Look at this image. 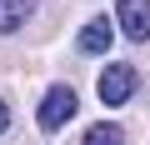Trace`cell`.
I'll use <instances>...</instances> for the list:
<instances>
[{
    "instance_id": "obj_6",
    "label": "cell",
    "mask_w": 150,
    "mask_h": 145,
    "mask_svg": "<svg viewBox=\"0 0 150 145\" xmlns=\"http://www.w3.org/2000/svg\"><path fill=\"white\" fill-rule=\"evenodd\" d=\"M80 145H125V130L120 125H90Z\"/></svg>"
},
{
    "instance_id": "obj_5",
    "label": "cell",
    "mask_w": 150,
    "mask_h": 145,
    "mask_svg": "<svg viewBox=\"0 0 150 145\" xmlns=\"http://www.w3.org/2000/svg\"><path fill=\"white\" fill-rule=\"evenodd\" d=\"M30 15H35V0H0V30H5V35L20 30Z\"/></svg>"
},
{
    "instance_id": "obj_4",
    "label": "cell",
    "mask_w": 150,
    "mask_h": 145,
    "mask_svg": "<svg viewBox=\"0 0 150 145\" xmlns=\"http://www.w3.org/2000/svg\"><path fill=\"white\" fill-rule=\"evenodd\" d=\"M110 40H115V20H110V15H95V20L80 30V50H85V55H105Z\"/></svg>"
},
{
    "instance_id": "obj_7",
    "label": "cell",
    "mask_w": 150,
    "mask_h": 145,
    "mask_svg": "<svg viewBox=\"0 0 150 145\" xmlns=\"http://www.w3.org/2000/svg\"><path fill=\"white\" fill-rule=\"evenodd\" d=\"M5 130H10V105L0 100V135H5Z\"/></svg>"
},
{
    "instance_id": "obj_3",
    "label": "cell",
    "mask_w": 150,
    "mask_h": 145,
    "mask_svg": "<svg viewBox=\"0 0 150 145\" xmlns=\"http://www.w3.org/2000/svg\"><path fill=\"white\" fill-rule=\"evenodd\" d=\"M115 25L130 40H150V0H120L115 5Z\"/></svg>"
},
{
    "instance_id": "obj_1",
    "label": "cell",
    "mask_w": 150,
    "mask_h": 145,
    "mask_svg": "<svg viewBox=\"0 0 150 145\" xmlns=\"http://www.w3.org/2000/svg\"><path fill=\"white\" fill-rule=\"evenodd\" d=\"M135 90H140V70L135 65H105L100 70V100L105 105H125Z\"/></svg>"
},
{
    "instance_id": "obj_2",
    "label": "cell",
    "mask_w": 150,
    "mask_h": 145,
    "mask_svg": "<svg viewBox=\"0 0 150 145\" xmlns=\"http://www.w3.org/2000/svg\"><path fill=\"white\" fill-rule=\"evenodd\" d=\"M70 115H75V90H70V85H50V90H45V100H40V130H45V135H55Z\"/></svg>"
}]
</instances>
